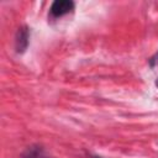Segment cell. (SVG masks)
<instances>
[{
	"mask_svg": "<svg viewBox=\"0 0 158 158\" xmlns=\"http://www.w3.org/2000/svg\"><path fill=\"white\" fill-rule=\"evenodd\" d=\"M93 158H101V157H96V156H93Z\"/></svg>",
	"mask_w": 158,
	"mask_h": 158,
	"instance_id": "cell-6",
	"label": "cell"
},
{
	"mask_svg": "<svg viewBox=\"0 0 158 158\" xmlns=\"http://www.w3.org/2000/svg\"><path fill=\"white\" fill-rule=\"evenodd\" d=\"M22 158H48L44 153V151L38 146H32L26 149V152L22 154Z\"/></svg>",
	"mask_w": 158,
	"mask_h": 158,
	"instance_id": "cell-3",
	"label": "cell"
},
{
	"mask_svg": "<svg viewBox=\"0 0 158 158\" xmlns=\"http://www.w3.org/2000/svg\"><path fill=\"white\" fill-rule=\"evenodd\" d=\"M74 9V2L72 0H56L51 6V14L54 17H60L69 14Z\"/></svg>",
	"mask_w": 158,
	"mask_h": 158,
	"instance_id": "cell-1",
	"label": "cell"
},
{
	"mask_svg": "<svg viewBox=\"0 0 158 158\" xmlns=\"http://www.w3.org/2000/svg\"><path fill=\"white\" fill-rule=\"evenodd\" d=\"M156 85H157V88H158V79L156 80Z\"/></svg>",
	"mask_w": 158,
	"mask_h": 158,
	"instance_id": "cell-5",
	"label": "cell"
},
{
	"mask_svg": "<svg viewBox=\"0 0 158 158\" xmlns=\"http://www.w3.org/2000/svg\"><path fill=\"white\" fill-rule=\"evenodd\" d=\"M28 38H30V31L28 27L22 26L17 30L15 36V49L17 53H23L28 46Z\"/></svg>",
	"mask_w": 158,
	"mask_h": 158,
	"instance_id": "cell-2",
	"label": "cell"
},
{
	"mask_svg": "<svg viewBox=\"0 0 158 158\" xmlns=\"http://www.w3.org/2000/svg\"><path fill=\"white\" fill-rule=\"evenodd\" d=\"M156 63H158V53H157L156 56H153V57L151 58V60H149V64H151L152 67H153Z\"/></svg>",
	"mask_w": 158,
	"mask_h": 158,
	"instance_id": "cell-4",
	"label": "cell"
}]
</instances>
